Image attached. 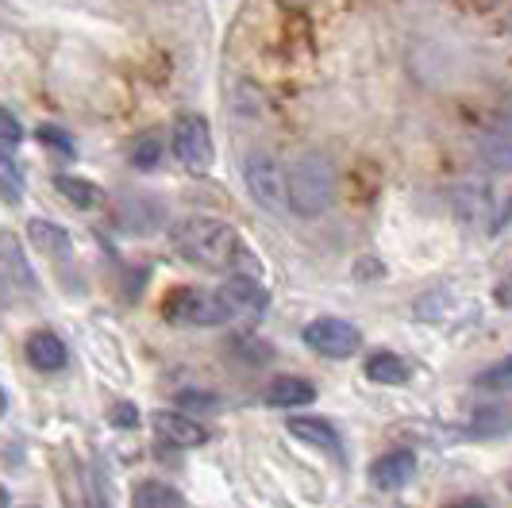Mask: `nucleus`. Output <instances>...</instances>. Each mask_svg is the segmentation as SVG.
Wrapping results in <instances>:
<instances>
[{
    "instance_id": "nucleus-1",
    "label": "nucleus",
    "mask_w": 512,
    "mask_h": 508,
    "mask_svg": "<svg viewBox=\"0 0 512 508\" xmlns=\"http://www.w3.org/2000/svg\"><path fill=\"white\" fill-rule=\"evenodd\" d=\"M239 235L224 220H212V216H189L174 228V251L193 262V266H205V270H224L235 262L239 254Z\"/></svg>"
},
{
    "instance_id": "nucleus-2",
    "label": "nucleus",
    "mask_w": 512,
    "mask_h": 508,
    "mask_svg": "<svg viewBox=\"0 0 512 508\" xmlns=\"http://www.w3.org/2000/svg\"><path fill=\"white\" fill-rule=\"evenodd\" d=\"M335 166L324 151H305L289 166V212L301 220L324 216L335 201Z\"/></svg>"
},
{
    "instance_id": "nucleus-3",
    "label": "nucleus",
    "mask_w": 512,
    "mask_h": 508,
    "mask_svg": "<svg viewBox=\"0 0 512 508\" xmlns=\"http://www.w3.org/2000/svg\"><path fill=\"white\" fill-rule=\"evenodd\" d=\"M243 181L251 201L270 212V216H285L289 212V170L270 151H251L243 158Z\"/></svg>"
},
{
    "instance_id": "nucleus-4",
    "label": "nucleus",
    "mask_w": 512,
    "mask_h": 508,
    "mask_svg": "<svg viewBox=\"0 0 512 508\" xmlns=\"http://www.w3.org/2000/svg\"><path fill=\"white\" fill-rule=\"evenodd\" d=\"M58 493L66 508H112L97 470L74 455L58 458Z\"/></svg>"
},
{
    "instance_id": "nucleus-5",
    "label": "nucleus",
    "mask_w": 512,
    "mask_h": 508,
    "mask_svg": "<svg viewBox=\"0 0 512 508\" xmlns=\"http://www.w3.org/2000/svg\"><path fill=\"white\" fill-rule=\"evenodd\" d=\"M166 320L185 324V328H216L231 320L228 305L220 301V293H205V289H174L166 297Z\"/></svg>"
},
{
    "instance_id": "nucleus-6",
    "label": "nucleus",
    "mask_w": 512,
    "mask_h": 508,
    "mask_svg": "<svg viewBox=\"0 0 512 508\" xmlns=\"http://www.w3.org/2000/svg\"><path fill=\"white\" fill-rule=\"evenodd\" d=\"M170 147H174V158H178L185 170H193V174H205L208 166H212V131L201 116H181L178 124H174V139H170Z\"/></svg>"
},
{
    "instance_id": "nucleus-7",
    "label": "nucleus",
    "mask_w": 512,
    "mask_h": 508,
    "mask_svg": "<svg viewBox=\"0 0 512 508\" xmlns=\"http://www.w3.org/2000/svg\"><path fill=\"white\" fill-rule=\"evenodd\" d=\"M305 343L324 358H351L362 347V331L339 316H320L305 328Z\"/></svg>"
},
{
    "instance_id": "nucleus-8",
    "label": "nucleus",
    "mask_w": 512,
    "mask_h": 508,
    "mask_svg": "<svg viewBox=\"0 0 512 508\" xmlns=\"http://www.w3.org/2000/svg\"><path fill=\"white\" fill-rule=\"evenodd\" d=\"M220 301L228 305L231 316H243V320H258L266 305H270V297H266V289L258 285V278H243V274H231L220 289Z\"/></svg>"
},
{
    "instance_id": "nucleus-9",
    "label": "nucleus",
    "mask_w": 512,
    "mask_h": 508,
    "mask_svg": "<svg viewBox=\"0 0 512 508\" xmlns=\"http://www.w3.org/2000/svg\"><path fill=\"white\" fill-rule=\"evenodd\" d=\"M154 432H158L162 443L181 447V451L208 443V428H201V424H197L193 416H185V412H154Z\"/></svg>"
},
{
    "instance_id": "nucleus-10",
    "label": "nucleus",
    "mask_w": 512,
    "mask_h": 508,
    "mask_svg": "<svg viewBox=\"0 0 512 508\" xmlns=\"http://www.w3.org/2000/svg\"><path fill=\"white\" fill-rule=\"evenodd\" d=\"M412 478H416V455L412 451H389V455H382L370 466V482H374V489H382V493L405 489Z\"/></svg>"
},
{
    "instance_id": "nucleus-11",
    "label": "nucleus",
    "mask_w": 512,
    "mask_h": 508,
    "mask_svg": "<svg viewBox=\"0 0 512 508\" xmlns=\"http://www.w3.org/2000/svg\"><path fill=\"white\" fill-rule=\"evenodd\" d=\"M24 355L35 370H43V374H58V370L66 366L70 351H66V343H62L54 331H35V335L27 339Z\"/></svg>"
},
{
    "instance_id": "nucleus-12",
    "label": "nucleus",
    "mask_w": 512,
    "mask_h": 508,
    "mask_svg": "<svg viewBox=\"0 0 512 508\" xmlns=\"http://www.w3.org/2000/svg\"><path fill=\"white\" fill-rule=\"evenodd\" d=\"M162 216H166V208L151 197H124L120 201V212H116V220H120V228L124 231H135V235H143V231H154L162 224Z\"/></svg>"
},
{
    "instance_id": "nucleus-13",
    "label": "nucleus",
    "mask_w": 512,
    "mask_h": 508,
    "mask_svg": "<svg viewBox=\"0 0 512 508\" xmlns=\"http://www.w3.org/2000/svg\"><path fill=\"white\" fill-rule=\"evenodd\" d=\"M289 432L297 435L301 443L308 447H316V451H328V455H343V443H339V435L328 420H316V416H293L289 420Z\"/></svg>"
},
{
    "instance_id": "nucleus-14",
    "label": "nucleus",
    "mask_w": 512,
    "mask_h": 508,
    "mask_svg": "<svg viewBox=\"0 0 512 508\" xmlns=\"http://www.w3.org/2000/svg\"><path fill=\"white\" fill-rule=\"evenodd\" d=\"M312 401H316V385L305 378H293V374L274 378L270 389H266V405L270 408H301L312 405Z\"/></svg>"
},
{
    "instance_id": "nucleus-15",
    "label": "nucleus",
    "mask_w": 512,
    "mask_h": 508,
    "mask_svg": "<svg viewBox=\"0 0 512 508\" xmlns=\"http://www.w3.org/2000/svg\"><path fill=\"white\" fill-rule=\"evenodd\" d=\"M27 235H31V243H35L39 251L51 254V258H70V254H74L70 231L51 224V220H31V224H27Z\"/></svg>"
},
{
    "instance_id": "nucleus-16",
    "label": "nucleus",
    "mask_w": 512,
    "mask_h": 508,
    "mask_svg": "<svg viewBox=\"0 0 512 508\" xmlns=\"http://www.w3.org/2000/svg\"><path fill=\"white\" fill-rule=\"evenodd\" d=\"M366 378L374 385H405L412 378V366L393 351H378L366 358Z\"/></svg>"
},
{
    "instance_id": "nucleus-17",
    "label": "nucleus",
    "mask_w": 512,
    "mask_h": 508,
    "mask_svg": "<svg viewBox=\"0 0 512 508\" xmlns=\"http://www.w3.org/2000/svg\"><path fill=\"white\" fill-rule=\"evenodd\" d=\"M131 508H185V497L170 482H143L135 485Z\"/></svg>"
},
{
    "instance_id": "nucleus-18",
    "label": "nucleus",
    "mask_w": 512,
    "mask_h": 508,
    "mask_svg": "<svg viewBox=\"0 0 512 508\" xmlns=\"http://www.w3.org/2000/svg\"><path fill=\"white\" fill-rule=\"evenodd\" d=\"M128 158L135 170H154V166L162 162V135H158V131H139V135L131 139Z\"/></svg>"
},
{
    "instance_id": "nucleus-19",
    "label": "nucleus",
    "mask_w": 512,
    "mask_h": 508,
    "mask_svg": "<svg viewBox=\"0 0 512 508\" xmlns=\"http://www.w3.org/2000/svg\"><path fill=\"white\" fill-rule=\"evenodd\" d=\"M54 189H58V193H62L70 204H77V208H97V204H101V189H97L93 181H85V178L58 174V178H54Z\"/></svg>"
},
{
    "instance_id": "nucleus-20",
    "label": "nucleus",
    "mask_w": 512,
    "mask_h": 508,
    "mask_svg": "<svg viewBox=\"0 0 512 508\" xmlns=\"http://www.w3.org/2000/svg\"><path fill=\"white\" fill-rule=\"evenodd\" d=\"M0 197L8 204L24 201V170H20V162L12 158L8 147H0Z\"/></svg>"
},
{
    "instance_id": "nucleus-21",
    "label": "nucleus",
    "mask_w": 512,
    "mask_h": 508,
    "mask_svg": "<svg viewBox=\"0 0 512 508\" xmlns=\"http://www.w3.org/2000/svg\"><path fill=\"white\" fill-rule=\"evenodd\" d=\"M474 432L478 435H501L512 432V412L505 405H486L474 412Z\"/></svg>"
},
{
    "instance_id": "nucleus-22",
    "label": "nucleus",
    "mask_w": 512,
    "mask_h": 508,
    "mask_svg": "<svg viewBox=\"0 0 512 508\" xmlns=\"http://www.w3.org/2000/svg\"><path fill=\"white\" fill-rule=\"evenodd\" d=\"M478 389H486V393H509L512 389V355L501 358V362H493V366H486V370L478 374Z\"/></svg>"
},
{
    "instance_id": "nucleus-23",
    "label": "nucleus",
    "mask_w": 512,
    "mask_h": 508,
    "mask_svg": "<svg viewBox=\"0 0 512 508\" xmlns=\"http://www.w3.org/2000/svg\"><path fill=\"white\" fill-rule=\"evenodd\" d=\"M0 258H12V266H16V281H20L24 289H31V285H35V278H31V266L24 262V251H20V243H16L8 231L0 235Z\"/></svg>"
},
{
    "instance_id": "nucleus-24",
    "label": "nucleus",
    "mask_w": 512,
    "mask_h": 508,
    "mask_svg": "<svg viewBox=\"0 0 512 508\" xmlns=\"http://www.w3.org/2000/svg\"><path fill=\"white\" fill-rule=\"evenodd\" d=\"M35 139H39V143H47V147H51L54 154H70V158H74V139H70V135L62 131V127L43 124L39 131H35Z\"/></svg>"
},
{
    "instance_id": "nucleus-25",
    "label": "nucleus",
    "mask_w": 512,
    "mask_h": 508,
    "mask_svg": "<svg viewBox=\"0 0 512 508\" xmlns=\"http://www.w3.org/2000/svg\"><path fill=\"white\" fill-rule=\"evenodd\" d=\"M20 143H24V124H20V120L0 104V147H8V151H12V147H20Z\"/></svg>"
},
{
    "instance_id": "nucleus-26",
    "label": "nucleus",
    "mask_w": 512,
    "mask_h": 508,
    "mask_svg": "<svg viewBox=\"0 0 512 508\" xmlns=\"http://www.w3.org/2000/svg\"><path fill=\"white\" fill-rule=\"evenodd\" d=\"M178 405L189 412H216V397L201 393V389H185V393H178Z\"/></svg>"
},
{
    "instance_id": "nucleus-27",
    "label": "nucleus",
    "mask_w": 512,
    "mask_h": 508,
    "mask_svg": "<svg viewBox=\"0 0 512 508\" xmlns=\"http://www.w3.org/2000/svg\"><path fill=\"white\" fill-rule=\"evenodd\" d=\"M108 420H112V428H120V432H131V428L139 424V408L128 405V401H120V405H112Z\"/></svg>"
},
{
    "instance_id": "nucleus-28",
    "label": "nucleus",
    "mask_w": 512,
    "mask_h": 508,
    "mask_svg": "<svg viewBox=\"0 0 512 508\" xmlns=\"http://www.w3.org/2000/svg\"><path fill=\"white\" fill-rule=\"evenodd\" d=\"M493 297H497V305H501V308H512V274L505 281H497Z\"/></svg>"
},
{
    "instance_id": "nucleus-29",
    "label": "nucleus",
    "mask_w": 512,
    "mask_h": 508,
    "mask_svg": "<svg viewBox=\"0 0 512 508\" xmlns=\"http://www.w3.org/2000/svg\"><path fill=\"white\" fill-rule=\"evenodd\" d=\"M447 508H486V501H478V497H462V501H455V505Z\"/></svg>"
},
{
    "instance_id": "nucleus-30",
    "label": "nucleus",
    "mask_w": 512,
    "mask_h": 508,
    "mask_svg": "<svg viewBox=\"0 0 512 508\" xmlns=\"http://www.w3.org/2000/svg\"><path fill=\"white\" fill-rule=\"evenodd\" d=\"M4 408H8V397H4V389H0V416H4Z\"/></svg>"
},
{
    "instance_id": "nucleus-31",
    "label": "nucleus",
    "mask_w": 512,
    "mask_h": 508,
    "mask_svg": "<svg viewBox=\"0 0 512 508\" xmlns=\"http://www.w3.org/2000/svg\"><path fill=\"white\" fill-rule=\"evenodd\" d=\"M0 508H8V493L4 489H0Z\"/></svg>"
},
{
    "instance_id": "nucleus-32",
    "label": "nucleus",
    "mask_w": 512,
    "mask_h": 508,
    "mask_svg": "<svg viewBox=\"0 0 512 508\" xmlns=\"http://www.w3.org/2000/svg\"><path fill=\"white\" fill-rule=\"evenodd\" d=\"M289 4H308V0H289Z\"/></svg>"
},
{
    "instance_id": "nucleus-33",
    "label": "nucleus",
    "mask_w": 512,
    "mask_h": 508,
    "mask_svg": "<svg viewBox=\"0 0 512 508\" xmlns=\"http://www.w3.org/2000/svg\"><path fill=\"white\" fill-rule=\"evenodd\" d=\"M20 508H39V505H20Z\"/></svg>"
},
{
    "instance_id": "nucleus-34",
    "label": "nucleus",
    "mask_w": 512,
    "mask_h": 508,
    "mask_svg": "<svg viewBox=\"0 0 512 508\" xmlns=\"http://www.w3.org/2000/svg\"><path fill=\"white\" fill-rule=\"evenodd\" d=\"M509 489H512V474H509Z\"/></svg>"
}]
</instances>
